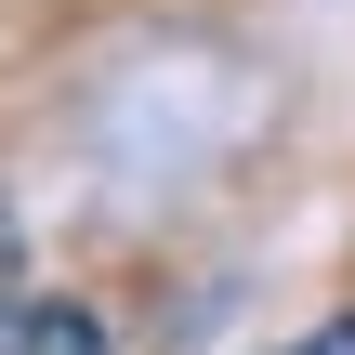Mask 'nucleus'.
Listing matches in <instances>:
<instances>
[{
	"label": "nucleus",
	"mask_w": 355,
	"mask_h": 355,
	"mask_svg": "<svg viewBox=\"0 0 355 355\" xmlns=\"http://www.w3.org/2000/svg\"><path fill=\"white\" fill-rule=\"evenodd\" d=\"M277 355H355V316H329V329H303V343H277Z\"/></svg>",
	"instance_id": "2"
},
{
	"label": "nucleus",
	"mask_w": 355,
	"mask_h": 355,
	"mask_svg": "<svg viewBox=\"0 0 355 355\" xmlns=\"http://www.w3.org/2000/svg\"><path fill=\"white\" fill-rule=\"evenodd\" d=\"M0 355H105V316L66 290H13L0 303Z\"/></svg>",
	"instance_id": "1"
}]
</instances>
